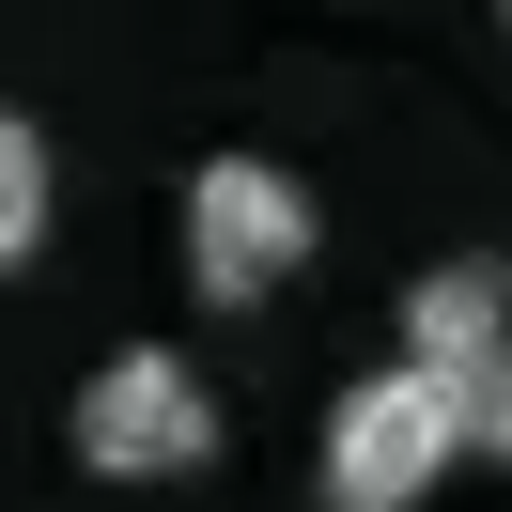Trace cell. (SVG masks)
<instances>
[{
	"label": "cell",
	"instance_id": "obj_4",
	"mask_svg": "<svg viewBox=\"0 0 512 512\" xmlns=\"http://www.w3.org/2000/svg\"><path fill=\"white\" fill-rule=\"evenodd\" d=\"M404 357L450 373V388L512 373V264H419L404 280Z\"/></svg>",
	"mask_w": 512,
	"mask_h": 512
},
{
	"label": "cell",
	"instance_id": "obj_3",
	"mask_svg": "<svg viewBox=\"0 0 512 512\" xmlns=\"http://www.w3.org/2000/svg\"><path fill=\"white\" fill-rule=\"evenodd\" d=\"M63 435H78L94 481H202V466H218V388H202L171 342H125L94 388H78Z\"/></svg>",
	"mask_w": 512,
	"mask_h": 512
},
{
	"label": "cell",
	"instance_id": "obj_5",
	"mask_svg": "<svg viewBox=\"0 0 512 512\" xmlns=\"http://www.w3.org/2000/svg\"><path fill=\"white\" fill-rule=\"evenodd\" d=\"M47 187H63V171H47V125H32V109H0V280L47 249Z\"/></svg>",
	"mask_w": 512,
	"mask_h": 512
},
{
	"label": "cell",
	"instance_id": "obj_6",
	"mask_svg": "<svg viewBox=\"0 0 512 512\" xmlns=\"http://www.w3.org/2000/svg\"><path fill=\"white\" fill-rule=\"evenodd\" d=\"M466 466H512V373L466 388Z\"/></svg>",
	"mask_w": 512,
	"mask_h": 512
},
{
	"label": "cell",
	"instance_id": "obj_1",
	"mask_svg": "<svg viewBox=\"0 0 512 512\" xmlns=\"http://www.w3.org/2000/svg\"><path fill=\"white\" fill-rule=\"evenodd\" d=\"M450 466H466V388L419 357H388L326 404V512H419Z\"/></svg>",
	"mask_w": 512,
	"mask_h": 512
},
{
	"label": "cell",
	"instance_id": "obj_2",
	"mask_svg": "<svg viewBox=\"0 0 512 512\" xmlns=\"http://www.w3.org/2000/svg\"><path fill=\"white\" fill-rule=\"evenodd\" d=\"M311 187H295L280 156H202L187 171V295L202 311H264V295L311 264Z\"/></svg>",
	"mask_w": 512,
	"mask_h": 512
},
{
	"label": "cell",
	"instance_id": "obj_7",
	"mask_svg": "<svg viewBox=\"0 0 512 512\" xmlns=\"http://www.w3.org/2000/svg\"><path fill=\"white\" fill-rule=\"evenodd\" d=\"M497 32H512V0H497Z\"/></svg>",
	"mask_w": 512,
	"mask_h": 512
}]
</instances>
